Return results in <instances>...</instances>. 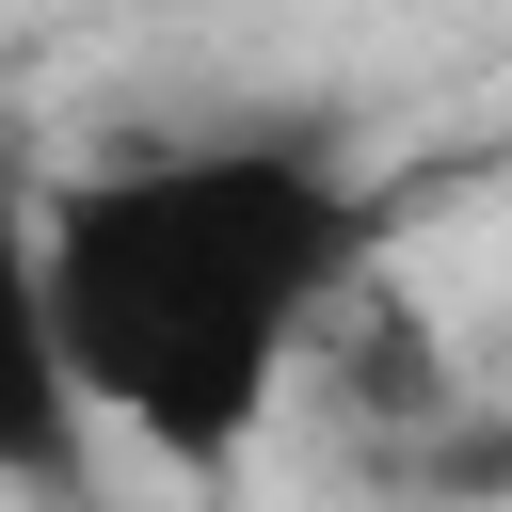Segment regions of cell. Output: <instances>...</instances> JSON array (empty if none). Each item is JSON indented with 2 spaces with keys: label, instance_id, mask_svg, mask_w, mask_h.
<instances>
[{
  "label": "cell",
  "instance_id": "obj_1",
  "mask_svg": "<svg viewBox=\"0 0 512 512\" xmlns=\"http://www.w3.org/2000/svg\"><path fill=\"white\" fill-rule=\"evenodd\" d=\"M384 272V208L320 128H208L48 176V304L96 432L224 496L272 400L320 368L336 304Z\"/></svg>",
  "mask_w": 512,
  "mask_h": 512
},
{
  "label": "cell",
  "instance_id": "obj_2",
  "mask_svg": "<svg viewBox=\"0 0 512 512\" xmlns=\"http://www.w3.org/2000/svg\"><path fill=\"white\" fill-rule=\"evenodd\" d=\"M96 400L64 368V304H48V176L0 144V496L32 512H96Z\"/></svg>",
  "mask_w": 512,
  "mask_h": 512
}]
</instances>
